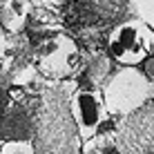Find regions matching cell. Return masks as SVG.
Listing matches in <instances>:
<instances>
[{
  "label": "cell",
  "mask_w": 154,
  "mask_h": 154,
  "mask_svg": "<svg viewBox=\"0 0 154 154\" xmlns=\"http://www.w3.org/2000/svg\"><path fill=\"white\" fill-rule=\"evenodd\" d=\"M152 96H154V83H152Z\"/></svg>",
  "instance_id": "cell-9"
},
{
  "label": "cell",
  "mask_w": 154,
  "mask_h": 154,
  "mask_svg": "<svg viewBox=\"0 0 154 154\" xmlns=\"http://www.w3.org/2000/svg\"><path fill=\"white\" fill-rule=\"evenodd\" d=\"M69 109L83 141L92 139L107 119V107L98 89H78L69 100Z\"/></svg>",
  "instance_id": "cell-3"
},
{
  "label": "cell",
  "mask_w": 154,
  "mask_h": 154,
  "mask_svg": "<svg viewBox=\"0 0 154 154\" xmlns=\"http://www.w3.org/2000/svg\"><path fill=\"white\" fill-rule=\"evenodd\" d=\"M152 29L141 20L130 18L119 23L107 36V51L119 65L139 67L150 58Z\"/></svg>",
  "instance_id": "cell-2"
},
{
  "label": "cell",
  "mask_w": 154,
  "mask_h": 154,
  "mask_svg": "<svg viewBox=\"0 0 154 154\" xmlns=\"http://www.w3.org/2000/svg\"><path fill=\"white\" fill-rule=\"evenodd\" d=\"M103 100L107 114L127 116L141 109L152 96V83L139 67H121L103 85Z\"/></svg>",
  "instance_id": "cell-1"
},
{
  "label": "cell",
  "mask_w": 154,
  "mask_h": 154,
  "mask_svg": "<svg viewBox=\"0 0 154 154\" xmlns=\"http://www.w3.org/2000/svg\"><path fill=\"white\" fill-rule=\"evenodd\" d=\"M150 54H154V31H152V47H150Z\"/></svg>",
  "instance_id": "cell-8"
},
{
  "label": "cell",
  "mask_w": 154,
  "mask_h": 154,
  "mask_svg": "<svg viewBox=\"0 0 154 154\" xmlns=\"http://www.w3.org/2000/svg\"><path fill=\"white\" fill-rule=\"evenodd\" d=\"M0 154H36L34 143L25 141V139H16V141H7L0 147Z\"/></svg>",
  "instance_id": "cell-6"
},
{
  "label": "cell",
  "mask_w": 154,
  "mask_h": 154,
  "mask_svg": "<svg viewBox=\"0 0 154 154\" xmlns=\"http://www.w3.org/2000/svg\"><path fill=\"white\" fill-rule=\"evenodd\" d=\"M29 0H5L2 7H0V25H2L5 31H20L27 23L29 16Z\"/></svg>",
  "instance_id": "cell-4"
},
{
  "label": "cell",
  "mask_w": 154,
  "mask_h": 154,
  "mask_svg": "<svg viewBox=\"0 0 154 154\" xmlns=\"http://www.w3.org/2000/svg\"><path fill=\"white\" fill-rule=\"evenodd\" d=\"M5 51H7V31L0 25V56H5Z\"/></svg>",
  "instance_id": "cell-7"
},
{
  "label": "cell",
  "mask_w": 154,
  "mask_h": 154,
  "mask_svg": "<svg viewBox=\"0 0 154 154\" xmlns=\"http://www.w3.org/2000/svg\"><path fill=\"white\" fill-rule=\"evenodd\" d=\"M132 11L136 20L154 31V0H132Z\"/></svg>",
  "instance_id": "cell-5"
}]
</instances>
